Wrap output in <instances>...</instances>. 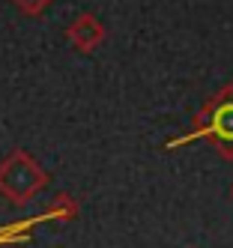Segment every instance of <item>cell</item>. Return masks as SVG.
Listing matches in <instances>:
<instances>
[{"instance_id":"6da1fadb","label":"cell","mask_w":233,"mask_h":248,"mask_svg":"<svg viewBox=\"0 0 233 248\" xmlns=\"http://www.w3.org/2000/svg\"><path fill=\"white\" fill-rule=\"evenodd\" d=\"M197 138L212 140L224 162H233V84H224L212 99L203 102V108L194 117V129L183 138H176L171 147L191 144Z\"/></svg>"},{"instance_id":"5b68a950","label":"cell","mask_w":233,"mask_h":248,"mask_svg":"<svg viewBox=\"0 0 233 248\" xmlns=\"http://www.w3.org/2000/svg\"><path fill=\"white\" fill-rule=\"evenodd\" d=\"M9 3L21 12V15H30V18H36V15H42L54 0H9Z\"/></svg>"},{"instance_id":"8992f818","label":"cell","mask_w":233,"mask_h":248,"mask_svg":"<svg viewBox=\"0 0 233 248\" xmlns=\"http://www.w3.org/2000/svg\"><path fill=\"white\" fill-rule=\"evenodd\" d=\"M230 201H233V186H230Z\"/></svg>"},{"instance_id":"7a4b0ae2","label":"cell","mask_w":233,"mask_h":248,"mask_svg":"<svg viewBox=\"0 0 233 248\" xmlns=\"http://www.w3.org/2000/svg\"><path fill=\"white\" fill-rule=\"evenodd\" d=\"M45 186H48L45 168L24 150H15L0 162V194L6 201H12L15 206L36 198Z\"/></svg>"},{"instance_id":"277c9868","label":"cell","mask_w":233,"mask_h":248,"mask_svg":"<svg viewBox=\"0 0 233 248\" xmlns=\"http://www.w3.org/2000/svg\"><path fill=\"white\" fill-rule=\"evenodd\" d=\"M51 212H54V218H60V221H72L78 216V203L69 198V194H57L51 203Z\"/></svg>"},{"instance_id":"3957f363","label":"cell","mask_w":233,"mask_h":248,"mask_svg":"<svg viewBox=\"0 0 233 248\" xmlns=\"http://www.w3.org/2000/svg\"><path fill=\"white\" fill-rule=\"evenodd\" d=\"M66 39L78 54H93V51L102 48V42L108 39V30L93 12H84L66 27Z\"/></svg>"}]
</instances>
